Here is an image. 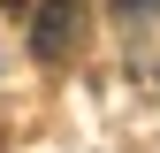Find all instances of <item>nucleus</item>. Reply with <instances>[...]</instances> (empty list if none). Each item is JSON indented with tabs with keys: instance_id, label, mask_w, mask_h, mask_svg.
<instances>
[{
	"instance_id": "nucleus-2",
	"label": "nucleus",
	"mask_w": 160,
	"mask_h": 153,
	"mask_svg": "<svg viewBox=\"0 0 160 153\" xmlns=\"http://www.w3.org/2000/svg\"><path fill=\"white\" fill-rule=\"evenodd\" d=\"M160 0H114V15H152Z\"/></svg>"
},
{
	"instance_id": "nucleus-1",
	"label": "nucleus",
	"mask_w": 160,
	"mask_h": 153,
	"mask_svg": "<svg viewBox=\"0 0 160 153\" xmlns=\"http://www.w3.org/2000/svg\"><path fill=\"white\" fill-rule=\"evenodd\" d=\"M76 38H84V0H38V15H31V54L38 61L61 69L76 54Z\"/></svg>"
}]
</instances>
